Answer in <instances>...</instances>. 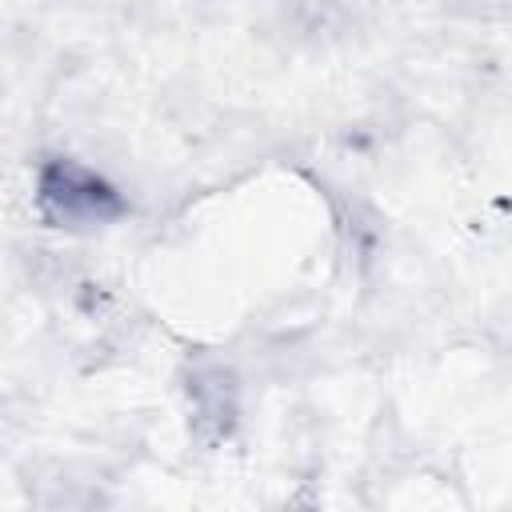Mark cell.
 I'll list each match as a JSON object with an SVG mask.
<instances>
[{
	"mask_svg": "<svg viewBox=\"0 0 512 512\" xmlns=\"http://www.w3.org/2000/svg\"><path fill=\"white\" fill-rule=\"evenodd\" d=\"M36 212L52 228L92 232L128 212L116 184L76 160H48L36 176Z\"/></svg>",
	"mask_w": 512,
	"mask_h": 512,
	"instance_id": "6da1fadb",
	"label": "cell"
},
{
	"mask_svg": "<svg viewBox=\"0 0 512 512\" xmlns=\"http://www.w3.org/2000/svg\"><path fill=\"white\" fill-rule=\"evenodd\" d=\"M188 400H192V428L204 444H220L236 428V380L224 368H196L188 376Z\"/></svg>",
	"mask_w": 512,
	"mask_h": 512,
	"instance_id": "7a4b0ae2",
	"label": "cell"
}]
</instances>
